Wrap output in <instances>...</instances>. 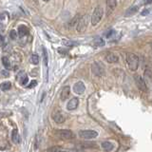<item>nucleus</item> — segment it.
<instances>
[{
	"label": "nucleus",
	"mask_w": 152,
	"mask_h": 152,
	"mask_svg": "<svg viewBox=\"0 0 152 152\" xmlns=\"http://www.w3.org/2000/svg\"><path fill=\"white\" fill-rule=\"evenodd\" d=\"M126 64L128 69H129L131 71H136L139 68L140 65V59L139 56L135 53H127L126 55Z\"/></svg>",
	"instance_id": "nucleus-1"
},
{
	"label": "nucleus",
	"mask_w": 152,
	"mask_h": 152,
	"mask_svg": "<svg viewBox=\"0 0 152 152\" xmlns=\"http://www.w3.org/2000/svg\"><path fill=\"white\" fill-rule=\"evenodd\" d=\"M104 16V9L101 5H98L96 8L94 9V11L91 14V25L96 26L102 20Z\"/></svg>",
	"instance_id": "nucleus-2"
},
{
	"label": "nucleus",
	"mask_w": 152,
	"mask_h": 152,
	"mask_svg": "<svg viewBox=\"0 0 152 152\" xmlns=\"http://www.w3.org/2000/svg\"><path fill=\"white\" fill-rule=\"evenodd\" d=\"M88 22H89V16L88 14H85V15L81 16L77 22V27H76L77 31L78 32L86 31V30H87V28L88 26Z\"/></svg>",
	"instance_id": "nucleus-3"
},
{
	"label": "nucleus",
	"mask_w": 152,
	"mask_h": 152,
	"mask_svg": "<svg viewBox=\"0 0 152 152\" xmlns=\"http://www.w3.org/2000/svg\"><path fill=\"white\" fill-rule=\"evenodd\" d=\"M91 71L95 76L101 77V76L104 74V66L101 62L95 61L91 66Z\"/></svg>",
	"instance_id": "nucleus-4"
},
{
	"label": "nucleus",
	"mask_w": 152,
	"mask_h": 152,
	"mask_svg": "<svg viewBox=\"0 0 152 152\" xmlns=\"http://www.w3.org/2000/svg\"><path fill=\"white\" fill-rule=\"evenodd\" d=\"M134 80H135L136 86L142 90V91H147V85H146V82H145V80L142 78L141 75L135 74L134 75Z\"/></svg>",
	"instance_id": "nucleus-5"
},
{
	"label": "nucleus",
	"mask_w": 152,
	"mask_h": 152,
	"mask_svg": "<svg viewBox=\"0 0 152 152\" xmlns=\"http://www.w3.org/2000/svg\"><path fill=\"white\" fill-rule=\"evenodd\" d=\"M79 136L83 139L90 140L98 137V132L95 130H81L79 131Z\"/></svg>",
	"instance_id": "nucleus-6"
},
{
	"label": "nucleus",
	"mask_w": 152,
	"mask_h": 152,
	"mask_svg": "<svg viewBox=\"0 0 152 152\" xmlns=\"http://www.w3.org/2000/svg\"><path fill=\"white\" fill-rule=\"evenodd\" d=\"M56 134L59 137H61L62 139H66V140L72 139L74 137V134L72 133V131H70L69 129H61L59 131H57Z\"/></svg>",
	"instance_id": "nucleus-7"
},
{
	"label": "nucleus",
	"mask_w": 152,
	"mask_h": 152,
	"mask_svg": "<svg viewBox=\"0 0 152 152\" xmlns=\"http://www.w3.org/2000/svg\"><path fill=\"white\" fill-rule=\"evenodd\" d=\"M86 90V87H85V84L83 82H77L74 86H73V91L76 93V94H83Z\"/></svg>",
	"instance_id": "nucleus-8"
},
{
	"label": "nucleus",
	"mask_w": 152,
	"mask_h": 152,
	"mask_svg": "<svg viewBox=\"0 0 152 152\" xmlns=\"http://www.w3.org/2000/svg\"><path fill=\"white\" fill-rule=\"evenodd\" d=\"M104 59L109 64H115V63H118L119 62V57L117 54L115 53H112V52H109V53L106 54L104 56Z\"/></svg>",
	"instance_id": "nucleus-9"
},
{
	"label": "nucleus",
	"mask_w": 152,
	"mask_h": 152,
	"mask_svg": "<svg viewBox=\"0 0 152 152\" xmlns=\"http://www.w3.org/2000/svg\"><path fill=\"white\" fill-rule=\"evenodd\" d=\"M116 5H117V2L114 1V0H109V1H107V16L110 15V14L113 12V11L115 10L116 8Z\"/></svg>",
	"instance_id": "nucleus-10"
},
{
	"label": "nucleus",
	"mask_w": 152,
	"mask_h": 152,
	"mask_svg": "<svg viewBox=\"0 0 152 152\" xmlns=\"http://www.w3.org/2000/svg\"><path fill=\"white\" fill-rule=\"evenodd\" d=\"M78 104H79V100L78 98H72V99H70L69 100V102L68 103V104H66V108H68V110H74V109L77 108L78 107Z\"/></svg>",
	"instance_id": "nucleus-11"
},
{
	"label": "nucleus",
	"mask_w": 152,
	"mask_h": 152,
	"mask_svg": "<svg viewBox=\"0 0 152 152\" xmlns=\"http://www.w3.org/2000/svg\"><path fill=\"white\" fill-rule=\"evenodd\" d=\"M69 93H70V88H69V86H66V87H64L63 88H62L61 92H60L61 101H66V100L69 98Z\"/></svg>",
	"instance_id": "nucleus-12"
},
{
	"label": "nucleus",
	"mask_w": 152,
	"mask_h": 152,
	"mask_svg": "<svg viewBox=\"0 0 152 152\" xmlns=\"http://www.w3.org/2000/svg\"><path fill=\"white\" fill-rule=\"evenodd\" d=\"M52 119H53V121L56 123V124H63L66 120L65 116L62 114L60 111H56L53 113V115H52Z\"/></svg>",
	"instance_id": "nucleus-13"
},
{
	"label": "nucleus",
	"mask_w": 152,
	"mask_h": 152,
	"mask_svg": "<svg viewBox=\"0 0 152 152\" xmlns=\"http://www.w3.org/2000/svg\"><path fill=\"white\" fill-rule=\"evenodd\" d=\"M17 80L19 81V83H20L22 86H25L28 83V78L27 74L24 72V71H21V72H19L18 75H17Z\"/></svg>",
	"instance_id": "nucleus-14"
},
{
	"label": "nucleus",
	"mask_w": 152,
	"mask_h": 152,
	"mask_svg": "<svg viewBox=\"0 0 152 152\" xmlns=\"http://www.w3.org/2000/svg\"><path fill=\"white\" fill-rule=\"evenodd\" d=\"M28 33V28L25 25H20L18 27V31H17V34L19 36H26Z\"/></svg>",
	"instance_id": "nucleus-15"
},
{
	"label": "nucleus",
	"mask_w": 152,
	"mask_h": 152,
	"mask_svg": "<svg viewBox=\"0 0 152 152\" xmlns=\"http://www.w3.org/2000/svg\"><path fill=\"white\" fill-rule=\"evenodd\" d=\"M101 146H102V148L104 150H106L107 152L109 151H111L113 148H114V145L112 144L111 142H108V141H104L103 142L102 144H101Z\"/></svg>",
	"instance_id": "nucleus-16"
},
{
	"label": "nucleus",
	"mask_w": 152,
	"mask_h": 152,
	"mask_svg": "<svg viewBox=\"0 0 152 152\" xmlns=\"http://www.w3.org/2000/svg\"><path fill=\"white\" fill-rule=\"evenodd\" d=\"M12 142L16 145H18L19 142H21V138H20V135H19L17 129H13V131L12 133Z\"/></svg>",
	"instance_id": "nucleus-17"
},
{
	"label": "nucleus",
	"mask_w": 152,
	"mask_h": 152,
	"mask_svg": "<svg viewBox=\"0 0 152 152\" xmlns=\"http://www.w3.org/2000/svg\"><path fill=\"white\" fill-rule=\"evenodd\" d=\"M9 20V13L7 12H3L2 13H0V24H5L7 23Z\"/></svg>",
	"instance_id": "nucleus-18"
},
{
	"label": "nucleus",
	"mask_w": 152,
	"mask_h": 152,
	"mask_svg": "<svg viewBox=\"0 0 152 152\" xmlns=\"http://www.w3.org/2000/svg\"><path fill=\"white\" fill-rule=\"evenodd\" d=\"M93 45L95 47H103L104 46V40L101 37H97L93 40Z\"/></svg>",
	"instance_id": "nucleus-19"
},
{
	"label": "nucleus",
	"mask_w": 152,
	"mask_h": 152,
	"mask_svg": "<svg viewBox=\"0 0 152 152\" xmlns=\"http://www.w3.org/2000/svg\"><path fill=\"white\" fill-rule=\"evenodd\" d=\"M138 10H139V6H132V7H130V8L126 11V16L132 15V14H133V13H135V12L138 11Z\"/></svg>",
	"instance_id": "nucleus-20"
},
{
	"label": "nucleus",
	"mask_w": 152,
	"mask_h": 152,
	"mask_svg": "<svg viewBox=\"0 0 152 152\" xmlns=\"http://www.w3.org/2000/svg\"><path fill=\"white\" fill-rule=\"evenodd\" d=\"M2 64L5 66V69H11V63H10V60L8 57H2Z\"/></svg>",
	"instance_id": "nucleus-21"
},
{
	"label": "nucleus",
	"mask_w": 152,
	"mask_h": 152,
	"mask_svg": "<svg viewBox=\"0 0 152 152\" xmlns=\"http://www.w3.org/2000/svg\"><path fill=\"white\" fill-rule=\"evenodd\" d=\"M0 88H1V89L4 90V91H6V90H9L10 88H12V84L10 82H4V83L1 84Z\"/></svg>",
	"instance_id": "nucleus-22"
},
{
	"label": "nucleus",
	"mask_w": 152,
	"mask_h": 152,
	"mask_svg": "<svg viewBox=\"0 0 152 152\" xmlns=\"http://www.w3.org/2000/svg\"><path fill=\"white\" fill-rule=\"evenodd\" d=\"M77 42L74 41H70V40H63V45L66 47H74L75 45H77Z\"/></svg>",
	"instance_id": "nucleus-23"
},
{
	"label": "nucleus",
	"mask_w": 152,
	"mask_h": 152,
	"mask_svg": "<svg viewBox=\"0 0 152 152\" xmlns=\"http://www.w3.org/2000/svg\"><path fill=\"white\" fill-rule=\"evenodd\" d=\"M43 59H44V63L46 66H48V62H49V57H48V52L46 48H43Z\"/></svg>",
	"instance_id": "nucleus-24"
},
{
	"label": "nucleus",
	"mask_w": 152,
	"mask_h": 152,
	"mask_svg": "<svg viewBox=\"0 0 152 152\" xmlns=\"http://www.w3.org/2000/svg\"><path fill=\"white\" fill-rule=\"evenodd\" d=\"M31 64H33V65H37L38 63H39V56H38L37 54L31 55Z\"/></svg>",
	"instance_id": "nucleus-25"
},
{
	"label": "nucleus",
	"mask_w": 152,
	"mask_h": 152,
	"mask_svg": "<svg viewBox=\"0 0 152 152\" xmlns=\"http://www.w3.org/2000/svg\"><path fill=\"white\" fill-rule=\"evenodd\" d=\"M17 36H18V34H17V31L15 30H12L11 31H10V37H11L12 40H16Z\"/></svg>",
	"instance_id": "nucleus-26"
},
{
	"label": "nucleus",
	"mask_w": 152,
	"mask_h": 152,
	"mask_svg": "<svg viewBox=\"0 0 152 152\" xmlns=\"http://www.w3.org/2000/svg\"><path fill=\"white\" fill-rule=\"evenodd\" d=\"M47 152H61V149L58 146H51L50 148H48Z\"/></svg>",
	"instance_id": "nucleus-27"
},
{
	"label": "nucleus",
	"mask_w": 152,
	"mask_h": 152,
	"mask_svg": "<svg viewBox=\"0 0 152 152\" xmlns=\"http://www.w3.org/2000/svg\"><path fill=\"white\" fill-rule=\"evenodd\" d=\"M145 75L146 76V77H148L150 79H152V71L149 69H147L145 70Z\"/></svg>",
	"instance_id": "nucleus-28"
},
{
	"label": "nucleus",
	"mask_w": 152,
	"mask_h": 152,
	"mask_svg": "<svg viewBox=\"0 0 152 152\" xmlns=\"http://www.w3.org/2000/svg\"><path fill=\"white\" fill-rule=\"evenodd\" d=\"M1 75L3 76V77H9V76H10L9 70H7V69H3V70H1Z\"/></svg>",
	"instance_id": "nucleus-29"
},
{
	"label": "nucleus",
	"mask_w": 152,
	"mask_h": 152,
	"mask_svg": "<svg viewBox=\"0 0 152 152\" xmlns=\"http://www.w3.org/2000/svg\"><path fill=\"white\" fill-rule=\"evenodd\" d=\"M36 85H37V82H36V81H35V80H32L31 82V84L28 86V88H34Z\"/></svg>",
	"instance_id": "nucleus-30"
},
{
	"label": "nucleus",
	"mask_w": 152,
	"mask_h": 152,
	"mask_svg": "<svg viewBox=\"0 0 152 152\" xmlns=\"http://www.w3.org/2000/svg\"><path fill=\"white\" fill-rule=\"evenodd\" d=\"M149 10H144V12H142V15H145V14H148Z\"/></svg>",
	"instance_id": "nucleus-31"
},
{
	"label": "nucleus",
	"mask_w": 152,
	"mask_h": 152,
	"mask_svg": "<svg viewBox=\"0 0 152 152\" xmlns=\"http://www.w3.org/2000/svg\"><path fill=\"white\" fill-rule=\"evenodd\" d=\"M113 33H114V31H113V30H111V31H109L108 33H107V34H106V35H107V37H109V36H110L111 34H113Z\"/></svg>",
	"instance_id": "nucleus-32"
},
{
	"label": "nucleus",
	"mask_w": 152,
	"mask_h": 152,
	"mask_svg": "<svg viewBox=\"0 0 152 152\" xmlns=\"http://www.w3.org/2000/svg\"><path fill=\"white\" fill-rule=\"evenodd\" d=\"M61 152H71V151H61Z\"/></svg>",
	"instance_id": "nucleus-33"
}]
</instances>
